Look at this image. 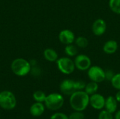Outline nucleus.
I'll return each mask as SVG.
<instances>
[{"mask_svg":"<svg viewBox=\"0 0 120 119\" xmlns=\"http://www.w3.org/2000/svg\"><path fill=\"white\" fill-rule=\"evenodd\" d=\"M44 105L42 104V102H36L35 103L31 105L30 108V113L34 117H39L44 114Z\"/></svg>","mask_w":120,"mask_h":119,"instance_id":"nucleus-13","label":"nucleus"},{"mask_svg":"<svg viewBox=\"0 0 120 119\" xmlns=\"http://www.w3.org/2000/svg\"><path fill=\"white\" fill-rule=\"evenodd\" d=\"M105 97L98 93H95L89 97V104L95 109H102L105 107Z\"/></svg>","mask_w":120,"mask_h":119,"instance_id":"nucleus-11","label":"nucleus"},{"mask_svg":"<svg viewBox=\"0 0 120 119\" xmlns=\"http://www.w3.org/2000/svg\"><path fill=\"white\" fill-rule=\"evenodd\" d=\"M115 119H120V110L116 112L115 116Z\"/></svg>","mask_w":120,"mask_h":119,"instance_id":"nucleus-29","label":"nucleus"},{"mask_svg":"<svg viewBox=\"0 0 120 119\" xmlns=\"http://www.w3.org/2000/svg\"><path fill=\"white\" fill-rule=\"evenodd\" d=\"M105 108L108 112L112 114L115 113L117 109V101L116 98L113 96H108L105 99Z\"/></svg>","mask_w":120,"mask_h":119,"instance_id":"nucleus-14","label":"nucleus"},{"mask_svg":"<svg viewBox=\"0 0 120 119\" xmlns=\"http://www.w3.org/2000/svg\"><path fill=\"white\" fill-rule=\"evenodd\" d=\"M87 74L91 81L96 83H101L105 80V70L99 66H91L87 70Z\"/></svg>","mask_w":120,"mask_h":119,"instance_id":"nucleus-6","label":"nucleus"},{"mask_svg":"<svg viewBox=\"0 0 120 119\" xmlns=\"http://www.w3.org/2000/svg\"><path fill=\"white\" fill-rule=\"evenodd\" d=\"M98 119H114L112 114L107 110H103L98 115Z\"/></svg>","mask_w":120,"mask_h":119,"instance_id":"nucleus-22","label":"nucleus"},{"mask_svg":"<svg viewBox=\"0 0 120 119\" xmlns=\"http://www.w3.org/2000/svg\"><path fill=\"white\" fill-rule=\"evenodd\" d=\"M31 65L29 61L23 58H16L11 62V69L14 74L18 76H25L31 70Z\"/></svg>","mask_w":120,"mask_h":119,"instance_id":"nucleus-2","label":"nucleus"},{"mask_svg":"<svg viewBox=\"0 0 120 119\" xmlns=\"http://www.w3.org/2000/svg\"><path fill=\"white\" fill-rule=\"evenodd\" d=\"M56 65L58 70L66 75L71 74L75 69V65L74 60L70 57H62L57 60Z\"/></svg>","mask_w":120,"mask_h":119,"instance_id":"nucleus-5","label":"nucleus"},{"mask_svg":"<svg viewBox=\"0 0 120 119\" xmlns=\"http://www.w3.org/2000/svg\"><path fill=\"white\" fill-rule=\"evenodd\" d=\"M115 74L114 73V72L112 69H106L105 70V80L108 81H111L112 79L113 78L114 75Z\"/></svg>","mask_w":120,"mask_h":119,"instance_id":"nucleus-27","label":"nucleus"},{"mask_svg":"<svg viewBox=\"0 0 120 119\" xmlns=\"http://www.w3.org/2000/svg\"><path fill=\"white\" fill-rule=\"evenodd\" d=\"M75 68L79 71H87L91 66V58L85 54L77 55L74 60Z\"/></svg>","mask_w":120,"mask_h":119,"instance_id":"nucleus-7","label":"nucleus"},{"mask_svg":"<svg viewBox=\"0 0 120 119\" xmlns=\"http://www.w3.org/2000/svg\"><path fill=\"white\" fill-rule=\"evenodd\" d=\"M50 119H69V116H68L66 114L61 113V112H57L53 114Z\"/></svg>","mask_w":120,"mask_h":119,"instance_id":"nucleus-24","label":"nucleus"},{"mask_svg":"<svg viewBox=\"0 0 120 119\" xmlns=\"http://www.w3.org/2000/svg\"><path fill=\"white\" fill-rule=\"evenodd\" d=\"M30 63L31 66L37 65V62H36V60H30Z\"/></svg>","mask_w":120,"mask_h":119,"instance_id":"nucleus-30","label":"nucleus"},{"mask_svg":"<svg viewBox=\"0 0 120 119\" xmlns=\"http://www.w3.org/2000/svg\"><path fill=\"white\" fill-rule=\"evenodd\" d=\"M117 49H118V43L115 40L113 39L107 41L103 46V52L108 55H112L115 53Z\"/></svg>","mask_w":120,"mask_h":119,"instance_id":"nucleus-12","label":"nucleus"},{"mask_svg":"<svg viewBox=\"0 0 120 119\" xmlns=\"http://www.w3.org/2000/svg\"><path fill=\"white\" fill-rule=\"evenodd\" d=\"M46 95L44 92L41 90H37L33 93V98L37 102H44L46 100Z\"/></svg>","mask_w":120,"mask_h":119,"instance_id":"nucleus-20","label":"nucleus"},{"mask_svg":"<svg viewBox=\"0 0 120 119\" xmlns=\"http://www.w3.org/2000/svg\"><path fill=\"white\" fill-rule=\"evenodd\" d=\"M17 104L15 95L9 90H3L0 93V107L5 110L13 109Z\"/></svg>","mask_w":120,"mask_h":119,"instance_id":"nucleus-3","label":"nucleus"},{"mask_svg":"<svg viewBox=\"0 0 120 119\" xmlns=\"http://www.w3.org/2000/svg\"><path fill=\"white\" fill-rule=\"evenodd\" d=\"M60 90L66 95H71L73 93L77 91L75 88V81L72 79H65L60 84Z\"/></svg>","mask_w":120,"mask_h":119,"instance_id":"nucleus-9","label":"nucleus"},{"mask_svg":"<svg viewBox=\"0 0 120 119\" xmlns=\"http://www.w3.org/2000/svg\"><path fill=\"white\" fill-rule=\"evenodd\" d=\"M75 33L68 29H63L58 34V39L59 41L65 45L72 44L75 42Z\"/></svg>","mask_w":120,"mask_h":119,"instance_id":"nucleus-10","label":"nucleus"},{"mask_svg":"<svg viewBox=\"0 0 120 119\" xmlns=\"http://www.w3.org/2000/svg\"><path fill=\"white\" fill-rule=\"evenodd\" d=\"M107 29V24L106 22L102 18L96 19L92 24L91 30L93 34L95 36H101L103 35Z\"/></svg>","mask_w":120,"mask_h":119,"instance_id":"nucleus-8","label":"nucleus"},{"mask_svg":"<svg viewBox=\"0 0 120 119\" xmlns=\"http://www.w3.org/2000/svg\"><path fill=\"white\" fill-rule=\"evenodd\" d=\"M44 57L49 62H56L58 59L57 52L53 48H46L44 51Z\"/></svg>","mask_w":120,"mask_h":119,"instance_id":"nucleus-15","label":"nucleus"},{"mask_svg":"<svg viewBox=\"0 0 120 119\" xmlns=\"http://www.w3.org/2000/svg\"><path fill=\"white\" fill-rule=\"evenodd\" d=\"M75 45L81 48H85L89 45V40L87 39V38L82 36L77 37L75 40Z\"/></svg>","mask_w":120,"mask_h":119,"instance_id":"nucleus-19","label":"nucleus"},{"mask_svg":"<svg viewBox=\"0 0 120 119\" xmlns=\"http://www.w3.org/2000/svg\"><path fill=\"white\" fill-rule=\"evenodd\" d=\"M98 90V83L94 82V81H91L88 83L86 85V87L84 88V91L89 95H91L93 94L96 93Z\"/></svg>","mask_w":120,"mask_h":119,"instance_id":"nucleus-16","label":"nucleus"},{"mask_svg":"<svg viewBox=\"0 0 120 119\" xmlns=\"http://www.w3.org/2000/svg\"><path fill=\"white\" fill-rule=\"evenodd\" d=\"M65 53L68 57H75L78 53L77 46H75L74 44H68L66 45L65 47Z\"/></svg>","mask_w":120,"mask_h":119,"instance_id":"nucleus-17","label":"nucleus"},{"mask_svg":"<svg viewBox=\"0 0 120 119\" xmlns=\"http://www.w3.org/2000/svg\"><path fill=\"white\" fill-rule=\"evenodd\" d=\"M112 86L117 90H120V73H117L114 75L113 78L110 81Z\"/></svg>","mask_w":120,"mask_h":119,"instance_id":"nucleus-21","label":"nucleus"},{"mask_svg":"<svg viewBox=\"0 0 120 119\" xmlns=\"http://www.w3.org/2000/svg\"><path fill=\"white\" fill-rule=\"evenodd\" d=\"M115 98H116V100H117V102H120V90H119V91L116 93Z\"/></svg>","mask_w":120,"mask_h":119,"instance_id":"nucleus-28","label":"nucleus"},{"mask_svg":"<svg viewBox=\"0 0 120 119\" xmlns=\"http://www.w3.org/2000/svg\"><path fill=\"white\" fill-rule=\"evenodd\" d=\"M44 103L46 108L49 110L56 111L63 107L64 104V98L62 95L53 93L46 95Z\"/></svg>","mask_w":120,"mask_h":119,"instance_id":"nucleus-4","label":"nucleus"},{"mask_svg":"<svg viewBox=\"0 0 120 119\" xmlns=\"http://www.w3.org/2000/svg\"><path fill=\"white\" fill-rule=\"evenodd\" d=\"M108 5L114 13L120 15V0H109Z\"/></svg>","mask_w":120,"mask_h":119,"instance_id":"nucleus-18","label":"nucleus"},{"mask_svg":"<svg viewBox=\"0 0 120 119\" xmlns=\"http://www.w3.org/2000/svg\"><path fill=\"white\" fill-rule=\"evenodd\" d=\"M86 83L84 81H75V88L77 90H83L86 87Z\"/></svg>","mask_w":120,"mask_h":119,"instance_id":"nucleus-25","label":"nucleus"},{"mask_svg":"<svg viewBox=\"0 0 120 119\" xmlns=\"http://www.w3.org/2000/svg\"><path fill=\"white\" fill-rule=\"evenodd\" d=\"M89 95L84 90H77L70 97V105L75 111L83 112L89 105Z\"/></svg>","mask_w":120,"mask_h":119,"instance_id":"nucleus-1","label":"nucleus"},{"mask_svg":"<svg viewBox=\"0 0 120 119\" xmlns=\"http://www.w3.org/2000/svg\"><path fill=\"white\" fill-rule=\"evenodd\" d=\"M30 72L32 75H34V76H38L41 74V69L39 67H37L36 65L34 66H32L31 67V70H30Z\"/></svg>","mask_w":120,"mask_h":119,"instance_id":"nucleus-26","label":"nucleus"},{"mask_svg":"<svg viewBox=\"0 0 120 119\" xmlns=\"http://www.w3.org/2000/svg\"><path fill=\"white\" fill-rule=\"evenodd\" d=\"M84 119V114L82 113V112L79 111H75V112L72 113L69 116V119Z\"/></svg>","mask_w":120,"mask_h":119,"instance_id":"nucleus-23","label":"nucleus"}]
</instances>
